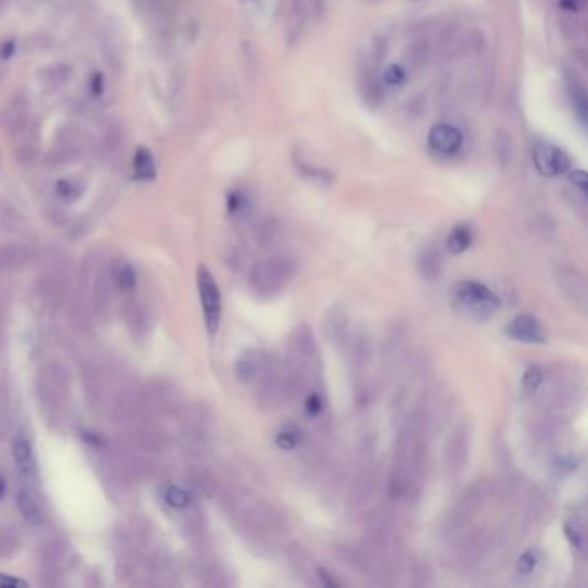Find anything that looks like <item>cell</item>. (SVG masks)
Segmentation results:
<instances>
[{
    "mask_svg": "<svg viewBox=\"0 0 588 588\" xmlns=\"http://www.w3.org/2000/svg\"><path fill=\"white\" fill-rule=\"evenodd\" d=\"M166 502L175 509H183L190 504V494L180 487H169L166 490Z\"/></svg>",
    "mask_w": 588,
    "mask_h": 588,
    "instance_id": "e0dca14e",
    "label": "cell"
},
{
    "mask_svg": "<svg viewBox=\"0 0 588 588\" xmlns=\"http://www.w3.org/2000/svg\"><path fill=\"white\" fill-rule=\"evenodd\" d=\"M102 75H94V80H92V92H94L95 95H99L102 92Z\"/></svg>",
    "mask_w": 588,
    "mask_h": 588,
    "instance_id": "1f68e13d",
    "label": "cell"
},
{
    "mask_svg": "<svg viewBox=\"0 0 588 588\" xmlns=\"http://www.w3.org/2000/svg\"><path fill=\"white\" fill-rule=\"evenodd\" d=\"M569 88H571V97H573V102H575L576 110H578V114H580V117H582V121H585V116H587L585 90H583V88L580 87V83H571V85H569Z\"/></svg>",
    "mask_w": 588,
    "mask_h": 588,
    "instance_id": "d6986e66",
    "label": "cell"
},
{
    "mask_svg": "<svg viewBox=\"0 0 588 588\" xmlns=\"http://www.w3.org/2000/svg\"><path fill=\"white\" fill-rule=\"evenodd\" d=\"M304 409H306V414L309 417H316L317 414L323 410V401H321V397L317 394H310L309 397L306 399V404H304Z\"/></svg>",
    "mask_w": 588,
    "mask_h": 588,
    "instance_id": "603a6c76",
    "label": "cell"
},
{
    "mask_svg": "<svg viewBox=\"0 0 588 588\" xmlns=\"http://www.w3.org/2000/svg\"><path fill=\"white\" fill-rule=\"evenodd\" d=\"M0 120L3 121L6 128L10 129V131H14V133L21 131V128H23L26 123V103L23 101H20V99L14 101L6 110H3Z\"/></svg>",
    "mask_w": 588,
    "mask_h": 588,
    "instance_id": "9c48e42d",
    "label": "cell"
},
{
    "mask_svg": "<svg viewBox=\"0 0 588 588\" xmlns=\"http://www.w3.org/2000/svg\"><path fill=\"white\" fill-rule=\"evenodd\" d=\"M533 162L537 171L543 176H559L571 168L568 154L549 142L535 143Z\"/></svg>",
    "mask_w": 588,
    "mask_h": 588,
    "instance_id": "3957f363",
    "label": "cell"
},
{
    "mask_svg": "<svg viewBox=\"0 0 588 588\" xmlns=\"http://www.w3.org/2000/svg\"><path fill=\"white\" fill-rule=\"evenodd\" d=\"M571 181L576 185V187L580 188V190L583 192V194H585V192H587V181H588L585 171H575V173H573Z\"/></svg>",
    "mask_w": 588,
    "mask_h": 588,
    "instance_id": "484cf974",
    "label": "cell"
},
{
    "mask_svg": "<svg viewBox=\"0 0 588 588\" xmlns=\"http://www.w3.org/2000/svg\"><path fill=\"white\" fill-rule=\"evenodd\" d=\"M538 564V554L535 550H526L524 554H521L519 559H517L516 569L521 575H530V573L535 571Z\"/></svg>",
    "mask_w": 588,
    "mask_h": 588,
    "instance_id": "ac0fdd59",
    "label": "cell"
},
{
    "mask_svg": "<svg viewBox=\"0 0 588 588\" xmlns=\"http://www.w3.org/2000/svg\"><path fill=\"white\" fill-rule=\"evenodd\" d=\"M505 335L509 338L516 340L521 343H543L545 342V335H543L542 324L537 317L530 316V314H519L516 316L511 323L505 327Z\"/></svg>",
    "mask_w": 588,
    "mask_h": 588,
    "instance_id": "5b68a950",
    "label": "cell"
},
{
    "mask_svg": "<svg viewBox=\"0 0 588 588\" xmlns=\"http://www.w3.org/2000/svg\"><path fill=\"white\" fill-rule=\"evenodd\" d=\"M373 2H376V0H373Z\"/></svg>",
    "mask_w": 588,
    "mask_h": 588,
    "instance_id": "e575fe53",
    "label": "cell"
},
{
    "mask_svg": "<svg viewBox=\"0 0 588 588\" xmlns=\"http://www.w3.org/2000/svg\"><path fill=\"white\" fill-rule=\"evenodd\" d=\"M3 490H6V483H3V480H0V499L3 497Z\"/></svg>",
    "mask_w": 588,
    "mask_h": 588,
    "instance_id": "d6a6232c",
    "label": "cell"
},
{
    "mask_svg": "<svg viewBox=\"0 0 588 588\" xmlns=\"http://www.w3.org/2000/svg\"><path fill=\"white\" fill-rule=\"evenodd\" d=\"M16 587H26V583L23 582V580L13 578V576L0 573V588H16Z\"/></svg>",
    "mask_w": 588,
    "mask_h": 588,
    "instance_id": "d4e9b609",
    "label": "cell"
},
{
    "mask_svg": "<svg viewBox=\"0 0 588 588\" xmlns=\"http://www.w3.org/2000/svg\"><path fill=\"white\" fill-rule=\"evenodd\" d=\"M242 202H243L242 195L231 194L230 199H228V207H230L231 213H236V210L242 209Z\"/></svg>",
    "mask_w": 588,
    "mask_h": 588,
    "instance_id": "f1b7e54d",
    "label": "cell"
},
{
    "mask_svg": "<svg viewBox=\"0 0 588 588\" xmlns=\"http://www.w3.org/2000/svg\"><path fill=\"white\" fill-rule=\"evenodd\" d=\"M566 537L569 538V542L576 547V549H582L583 547V537L576 528H571L569 524H566Z\"/></svg>",
    "mask_w": 588,
    "mask_h": 588,
    "instance_id": "cb8c5ba5",
    "label": "cell"
},
{
    "mask_svg": "<svg viewBox=\"0 0 588 588\" xmlns=\"http://www.w3.org/2000/svg\"><path fill=\"white\" fill-rule=\"evenodd\" d=\"M14 50H16V43H14V42H6V43H2V49H0V57L9 59L10 55L14 54Z\"/></svg>",
    "mask_w": 588,
    "mask_h": 588,
    "instance_id": "f546056e",
    "label": "cell"
},
{
    "mask_svg": "<svg viewBox=\"0 0 588 588\" xmlns=\"http://www.w3.org/2000/svg\"><path fill=\"white\" fill-rule=\"evenodd\" d=\"M428 143L435 152L452 155L461 149L462 135L459 129L450 127V124H436L428 135Z\"/></svg>",
    "mask_w": 588,
    "mask_h": 588,
    "instance_id": "8992f818",
    "label": "cell"
},
{
    "mask_svg": "<svg viewBox=\"0 0 588 588\" xmlns=\"http://www.w3.org/2000/svg\"><path fill=\"white\" fill-rule=\"evenodd\" d=\"M317 573H320V578H321V582H323V585H327V587H336L338 585V583L335 582V580H331L330 578V575H328L327 571H324V569H317Z\"/></svg>",
    "mask_w": 588,
    "mask_h": 588,
    "instance_id": "4dcf8cb0",
    "label": "cell"
},
{
    "mask_svg": "<svg viewBox=\"0 0 588 588\" xmlns=\"http://www.w3.org/2000/svg\"><path fill=\"white\" fill-rule=\"evenodd\" d=\"M452 304L457 310L468 314L473 320H488L501 307V299L485 283L461 282L452 290Z\"/></svg>",
    "mask_w": 588,
    "mask_h": 588,
    "instance_id": "6da1fadb",
    "label": "cell"
},
{
    "mask_svg": "<svg viewBox=\"0 0 588 588\" xmlns=\"http://www.w3.org/2000/svg\"><path fill=\"white\" fill-rule=\"evenodd\" d=\"M16 502H17V509H20L21 516H23L29 524H35L36 526V524L42 523V512H40L38 504H36V501L28 494V492H24V490L20 492V494H17Z\"/></svg>",
    "mask_w": 588,
    "mask_h": 588,
    "instance_id": "30bf717a",
    "label": "cell"
},
{
    "mask_svg": "<svg viewBox=\"0 0 588 588\" xmlns=\"http://www.w3.org/2000/svg\"><path fill=\"white\" fill-rule=\"evenodd\" d=\"M197 287L199 295H201L202 310H204L207 331H209V335H214L220 328L221 321V292L217 288L216 280L206 266H199Z\"/></svg>",
    "mask_w": 588,
    "mask_h": 588,
    "instance_id": "7a4b0ae2",
    "label": "cell"
},
{
    "mask_svg": "<svg viewBox=\"0 0 588 588\" xmlns=\"http://www.w3.org/2000/svg\"><path fill=\"white\" fill-rule=\"evenodd\" d=\"M55 190H57L59 197L66 199V201H73V199H76L78 195H80V188H76V185L69 180L59 181Z\"/></svg>",
    "mask_w": 588,
    "mask_h": 588,
    "instance_id": "7402d4cb",
    "label": "cell"
},
{
    "mask_svg": "<svg viewBox=\"0 0 588 588\" xmlns=\"http://www.w3.org/2000/svg\"><path fill=\"white\" fill-rule=\"evenodd\" d=\"M292 269L287 266V261H268L254 268L252 283L259 292L264 288H271L269 294H275V288H282L287 285L292 276Z\"/></svg>",
    "mask_w": 588,
    "mask_h": 588,
    "instance_id": "277c9868",
    "label": "cell"
},
{
    "mask_svg": "<svg viewBox=\"0 0 588 588\" xmlns=\"http://www.w3.org/2000/svg\"><path fill=\"white\" fill-rule=\"evenodd\" d=\"M561 6H563L564 9L576 13V10H580L585 6V0H561Z\"/></svg>",
    "mask_w": 588,
    "mask_h": 588,
    "instance_id": "83f0119b",
    "label": "cell"
},
{
    "mask_svg": "<svg viewBox=\"0 0 588 588\" xmlns=\"http://www.w3.org/2000/svg\"><path fill=\"white\" fill-rule=\"evenodd\" d=\"M135 173L142 180H152L155 176V162L152 152L145 147H140L135 154Z\"/></svg>",
    "mask_w": 588,
    "mask_h": 588,
    "instance_id": "7c38bea8",
    "label": "cell"
},
{
    "mask_svg": "<svg viewBox=\"0 0 588 588\" xmlns=\"http://www.w3.org/2000/svg\"><path fill=\"white\" fill-rule=\"evenodd\" d=\"M306 6H309V9L313 10L316 16H321L324 9V0H304Z\"/></svg>",
    "mask_w": 588,
    "mask_h": 588,
    "instance_id": "4316f807",
    "label": "cell"
},
{
    "mask_svg": "<svg viewBox=\"0 0 588 588\" xmlns=\"http://www.w3.org/2000/svg\"><path fill=\"white\" fill-rule=\"evenodd\" d=\"M235 375L240 382H252L257 375V359L250 352L242 354L238 361L235 362Z\"/></svg>",
    "mask_w": 588,
    "mask_h": 588,
    "instance_id": "4fadbf2b",
    "label": "cell"
},
{
    "mask_svg": "<svg viewBox=\"0 0 588 588\" xmlns=\"http://www.w3.org/2000/svg\"><path fill=\"white\" fill-rule=\"evenodd\" d=\"M473 242V231L469 224H457V227L452 228L449 238H447V247L452 254H462L464 250H468V247L471 245Z\"/></svg>",
    "mask_w": 588,
    "mask_h": 588,
    "instance_id": "ba28073f",
    "label": "cell"
},
{
    "mask_svg": "<svg viewBox=\"0 0 588 588\" xmlns=\"http://www.w3.org/2000/svg\"><path fill=\"white\" fill-rule=\"evenodd\" d=\"M413 2H424V0H413Z\"/></svg>",
    "mask_w": 588,
    "mask_h": 588,
    "instance_id": "836d02e7",
    "label": "cell"
},
{
    "mask_svg": "<svg viewBox=\"0 0 588 588\" xmlns=\"http://www.w3.org/2000/svg\"><path fill=\"white\" fill-rule=\"evenodd\" d=\"M440 269V259L435 250H426L420 257V271L423 276H436Z\"/></svg>",
    "mask_w": 588,
    "mask_h": 588,
    "instance_id": "2e32d148",
    "label": "cell"
},
{
    "mask_svg": "<svg viewBox=\"0 0 588 588\" xmlns=\"http://www.w3.org/2000/svg\"><path fill=\"white\" fill-rule=\"evenodd\" d=\"M69 76H71V68L66 64H57L52 66V68L45 69L42 75L43 87L49 88V90H55V88H61L68 83Z\"/></svg>",
    "mask_w": 588,
    "mask_h": 588,
    "instance_id": "8fae6325",
    "label": "cell"
},
{
    "mask_svg": "<svg viewBox=\"0 0 588 588\" xmlns=\"http://www.w3.org/2000/svg\"><path fill=\"white\" fill-rule=\"evenodd\" d=\"M382 78L387 85H401L406 78V71H404V68H402V66L392 64V66H388L387 69H385Z\"/></svg>",
    "mask_w": 588,
    "mask_h": 588,
    "instance_id": "44dd1931",
    "label": "cell"
},
{
    "mask_svg": "<svg viewBox=\"0 0 588 588\" xmlns=\"http://www.w3.org/2000/svg\"><path fill=\"white\" fill-rule=\"evenodd\" d=\"M116 283L120 285L123 290H131V288L135 287L136 275L131 266H123V268H120V271H117L116 275Z\"/></svg>",
    "mask_w": 588,
    "mask_h": 588,
    "instance_id": "ffe728a7",
    "label": "cell"
},
{
    "mask_svg": "<svg viewBox=\"0 0 588 588\" xmlns=\"http://www.w3.org/2000/svg\"><path fill=\"white\" fill-rule=\"evenodd\" d=\"M542 382H543V373H542V369H540V366L537 364L528 366L526 371H524V375H523L524 392H528V394H535V392L538 390L540 385H542Z\"/></svg>",
    "mask_w": 588,
    "mask_h": 588,
    "instance_id": "9a60e30c",
    "label": "cell"
},
{
    "mask_svg": "<svg viewBox=\"0 0 588 588\" xmlns=\"http://www.w3.org/2000/svg\"><path fill=\"white\" fill-rule=\"evenodd\" d=\"M275 442L282 450H292L301 443V433H299V430H295V428L292 426L283 428V430H280L278 433H276Z\"/></svg>",
    "mask_w": 588,
    "mask_h": 588,
    "instance_id": "5bb4252c",
    "label": "cell"
},
{
    "mask_svg": "<svg viewBox=\"0 0 588 588\" xmlns=\"http://www.w3.org/2000/svg\"><path fill=\"white\" fill-rule=\"evenodd\" d=\"M13 457L16 466L24 475H31L35 469V459H33V450L28 440L23 435H17L13 442Z\"/></svg>",
    "mask_w": 588,
    "mask_h": 588,
    "instance_id": "52a82bcc",
    "label": "cell"
}]
</instances>
